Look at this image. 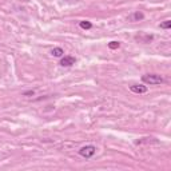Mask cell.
<instances>
[{
  "label": "cell",
  "mask_w": 171,
  "mask_h": 171,
  "mask_svg": "<svg viewBox=\"0 0 171 171\" xmlns=\"http://www.w3.org/2000/svg\"><path fill=\"white\" fill-rule=\"evenodd\" d=\"M23 95H26V96L27 95H34V91H27V92H24Z\"/></svg>",
  "instance_id": "cell-10"
},
{
  "label": "cell",
  "mask_w": 171,
  "mask_h": 171,
  "mask_svg": "<svg viewBox=\"0 0 171 171\" xmlns=\"http://www.w3.org/2000/svg\"><path fill=\"white\" fill-rule=\"evenodd\" d=\"M96 152V147L95 146H84V147H82L79 150V154L82 155L83 158H86V159H90L91 156H94V154Z\"/></svg>",
  "instance_id": "cell-2"
},
{
  "label": "cell",
  "mask_w": 171,
  "mask_h": 171,
  "mask_svg": "<svg viewBox=\"0 0 171 171\" xmlns=\"http://www.w3.org/2000/svg\"><path fill=\"white\" fill-rule=\"evenodd\" d=\"M132 18H134V20H142V19L144 18V15L142 14V12L138 11V12H135V14L132 15Z\"/></svg>",
  "instance_id": "cell-9"
},
{
  "label": "cell",
  "mask_w": 171,
  "mask_h": 171,
  "mask_svg": "<svg viewBox=\"0 0 171 171\" xmlns=\"http://www.w3.org/2000/svg\"><path fill=\"white\" fill-rule=\"evenodd\" d=\"M130 90L135 94H144L147 92V87L146 86H142V84H132L130 86Z\"/></svg>",
  "instance_id": "cell-4"
},
{
  "label": "cell",
  "mask_w": 171,
  "mask_h": 171,
  "mask_svg": "<svg viewBox=\"0 0 171 171\" xmlns=\"http://www.w3.org/2000/svg\"><path fill=\"white\" fill-rule=\"evenodd\" d=\"M72 64H75L74 56H63L62 60H60V66L62 67H71Z\"/></svg>",
  "instance_id": "cell-3"
},
{
  "label": "cell",
  "mask_w": 171,
  "mask_h": 171,
  "mask_svg": "<svg viewBox=\"0 0 171 171\" xmlns=\"http://www.w3.org/2000/svg\"><path fill=\"white\" fill-rule=\"evenodd\" d=\"M159 27L163 28V30H169V28L171 27V22H170V20H166V22H163V23L159 24Z\"/></svg>",
  "instance_id": "cell-8"
},
{
  "label": "cell",
  "mask_w": 171,
  "mask_h": 171,
  "mask_svg": "<svg viewBox=\"0 0 171 171\" xmlns=\"http://www.w3.org/2000/svg\"><path fill=\"white\" fill-rule=\"evenodd\" d=\"M79 26H80V28H83V30H91V28H92V24L90 23V22H87V20H83V22H80Z\"/></svg>",
  "instance_id": "cell-6"
},
{
  "label": "cell",
  "mask_w": 171,
  "mask_h": 171,
  "mask_svg": "<svg viewBox=\"0 0 171 171\" xmlns=\"http://www.w3.org/2000/svg\"><path fill=\"white\" fill-rule=\"evenodd\" d=\"M120 47V43L119 42H110L108 43V48H111V50H116V48Z\"/></svg>",
  "instance_id": "cell-7"
},
{
  "label": "cell",
  "mask_w": 171,
  "mask_h": 171,
  "mask_svg": "<svg viewBox=\"0 0 171 171\" xmlns=\"http://www.w3.org/2000/svg\"><path fill=\"white\" fill-rule=\"evenodd\" d=\"M142 80L147 84H161V83H163V78H162L161 75H156V74L143 75L142 76Z\"/></svg>",
  "instance_id": "cell-1"
},
{
  "label": "cell",
  "mask_w": 171,
  "mask_h": 171,
  "mask_svg": "<svg viewBox=\"0 0 171 171\" xmlns=\"http://www.w3.org/2000/svg\"><path fill=\"white\" fill-rule=\"evenodd\" d=\"M51 55L55 56V58H62V56L64 55V51L60 47H56V48H54V50L51 51Z\"/></svg>",
  "instance_id": "cell-5"
}]
</instances>
